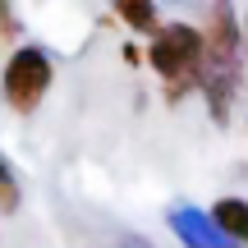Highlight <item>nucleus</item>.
Here are the masks:
<instances>
[{"label":"nucleus","instance_id":"obj_1","mask_svg":"<svg viewBox=\"0 0 248 248\" xmlns=\"http://www.w3.org/2000/svg\"><path fill=\"white\" fill-rule=\"evenodd\" d=\"M202 97H207V110L212 120L230 124L234 115V97L244 92V23L234 14V5L216 0L207 5V18H202Z\"/></svg>","mask_w":248,"mask_h":248},{"label":"nucleus","instance_id":"obj_2","mask_svg":"<svg viewBox=\"0 0 248 248\" xmlns=\"http://www.w3.org/2000/svg\"><path fill=\"white\" fill-rule=\"evenodd\" d=\"M142 60L161 74L170 106L202 88V32H198L193 23H184V18L161 23L156 32H152L147 51H142Z\"/></svg>","mask_w":248,"mask_h":248},{"label":"nucleus","instance_id":"obj_3","mask_svg":"<svg viewBox=\"0 0 248 248\" xmlns=\"http://www.w3.org/2000/svg\"><path fill=\"white\" fill-rule=\"evenodd\" d=\"M55 83V60L42 51V46H14L5 60V69H0V97H5L9 110H18V115H32L37 106L46 101V92H51Z\"/></svg>","mask_w":248,"mask_h":248},{"label":"nucleus","instance_id":"obj_4","mask_svg":"<svg viewBox=\"0 0 248 248\" xmlns=\"http://www.w3.org/2000/svg\"><path fill=\"white\" fill-rule=\"evenodd\" d=\"M207 221L216 225V234H221L225 244L248 248V202L244 198H216L212 212H207Z\"/></svg>","mask_w":248,"mask_h":248},{"label":"nucleus","instance_id":"obj_5","mask_svg":"<svg viewBox=\"0 0 248 248\" xmlns=\"http://www.w3.org/2000/svg\"><path fill=\"white\" fill-rule=\"evenodd\" d=\"M170 225H175V234L184 239L188 248H230L216 234V225L207 221V216H198L193 207H175V216H170Z\"/></svg>","mask_w":248,"mask_h":248},{"label":"nucleus","instance_id":"obj_6","mask_svg":"<svg viewBox=\"0 0 248 248\" xmlns=\"http://www.w3.org/2000/svg\"><path fill=\"white\" fill-rule=\"evenodd\" d=\"M115 18L124 28H133V32H142V37H152L161 28V9L152 0H115Z\"/></svg>","mask_w":248,"mask_h":248},{"label":"nucleus","instance_id":"obj_7","mask_svg":"<svg viewBox=\"0 0 248 248\" xmlns=\"http://www.w3.org/2000/svg\"><path fill=\"white\" fill-rule=\"evenodd\" d=\"M18 207H23V188H18L9 161L0 156V212H18Z\"/></svg>","mask_w":248,"mask_h":248},{"label":"nucleus","instance_id":"obj_8","mask_svg":"<svg viewBox=\"0 0 248 248\" xmlns=\"http://www.w3.org/2000/svg\"><path fill=\"white\" fill-rule=\"evenodd\" d=\"M18 37H23V18L14 14V5L0 0V46H18Z\"/></svg>","mask_w":248,"mask_h":248},{"label":"nucleus","instance_id":"obj_9","mask_svg":"<svg viewBox=\"0 0 248 248\" xmlns=\"http://www.w3.org/2000/svg\"><path fill=\"white\" fill-rule=\"evenodd\" d=\"M120 60L138 69V64H142V51H138V46H133V42H124V46H120Z\"/></svg>","mask_w":248,"mask_h":248},{"label":"nucleus","instance_id":"obj_10","mask_svg":"<svg viewBox=\"0 0 248 248\" xmlns=\"http://www.w3.org/2000/svg\"><path fill=\"white\" fill-rule=\"evenodd\" d=\"M244 51H248V14H244Z\"/></svg>","mask_w":248,"mask_h":248}]
</instances>
